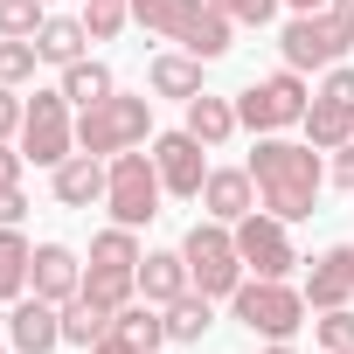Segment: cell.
<instances>
[{
  "label": "cell",
  "instance_id": "1",
  "mask_svg": "<svg viewBox=\"0 0 354 354\" xmlns=\"http://www.w3.org/2000/svg\"><path fill=\"white\" fill-rule=\"evenodd\" d=\"M250 181H257V202L278 216V223H306L313 202H319V146L306 139H278V132H257V153H250Z\"/></svg>",
  "mask_w": 354,
  "mask_h": 354
},
{
  "label": "cell",
  "instance_id": "2",
  "mask_svg": "<svg viewBox=\"0 0 354 354\" xmlns=\"http://www.w3.org/2000/svg\"><path fill=\"white\" fill-rule=\"evenodd\" d=\"M132 21H139L146 35H160V42H181V49L202 56V63L230 56V35H236V21L216 15L209 0H132Z\"/></svg>",
  "mask_w": 354,
  "mask_h": 354
},
{
  "label": "cell",
  "instance_id": "3",
  "mask_svg": "<svg viewBox=\"0 0 354 354\" xmlns=\"http://www.w3.org/2000/svg\"><path fill=\"white\" fill-rule=\"evenodd\" d=\"M146 132H153V97H118L111 91V97L77 111V153H97V160L146 146Z\"/></svg>",
  "mask_w": 354,
  "mask_h": 354
},
{
  "label": "cell",
  "instance_id": "4",
  "mask_svg": "<svg viewBox=\"0 0 354 354\" xmlns=\"http://www.w3.org/2000/svg\"><path fill=\"white\" fill-rule=\"evenodd\" d=\"M230 313H236L250 333H264V340H292L313 306H306V292H292L285 278H243V285L230 292Z\"/></svg>",
  "mask_w": 354,
  "mask_h": 354
},
{
  "label": "cell",
  "instance_id": "5",
  "mask_svg": "<svg viewBox=\"0 0 354 354\" xmlns=\"http://www.w3.org/2000/svg\"><path fill=\"white\" fill-rule=\"evenodd\" d=\"M278 49H285V70H333V63L354 49V21H347L340 8L292 15L285 35H278Z\"/></svg>",
  "mask_w": 354,
  "mask_h": 354
},
{
  "label": "cell",
  "instance_id": "6",
  "mask_svg": "<svg viewBox=\"0 0 354 354\" xmlns=\"http://www.w3.org/2000/svg\"><path fill=\"white\" fill-rule=\"evenodd\" d=\"M160 195H167V181H160V167H153V153H111V181H104V209H111V223H125V230H146L153 216H160Z\"/></svg>",
  "mask_w": 354,
  "mask_h": 354
},
{
  "label": "cell",
  "instance_id": "7",
  "mask_svg": "<svg viewBox=\"0 0 354 354\" xmlns=\"http://www.w3.org/2000/svg\"><path fill=\"white\" fill-rule=\"evenodd\" d=\"M181 257H188V278H195V292H209V299H230L236 285H243V257H236V230L230 223H195L188 236H181Z\"/></svg>",
  "mask_w": 354,
  "mask_h": 354
},
{
  "label": "cell",
  "instance_id": "8",
  "mask_svg": "<svg viewBox=\"0 0 354 354\" xmlns=\"http://www.w3.org/2000/svg\"><path fill=\"white\" fill-rule=\"evenodd\" d=\"M21 153L35 167H49V174L77 153V118H70V97L63 91H35L28 97V111H21Z\"/></svg>",
  "mask_w": 354,
  "mask_h": 354
},
{
  "label": "cell",
  "instance_id": "9",
  "mask_svg": "<svg viewBox=\"0 0 354 354\" xmlns=\"http://www.w3.org/2000/svg\"><path fill=\"white\" fill-rule=\"evenodd\" d=\"M306 104H313L306 77H299V70H278V77H257V84L236 97V118H243L250 132H285V125H306Z\"/></svg>",
  "mask_w": 354,
  "mask_h": 354
},
{
  "label": "cell",
  "instance_id": "10",
  "mask_svg": "<svg viewBox=\"0 0 354 354\" xmlns=\"http://www.w3.org/2000/svg\"><path fill=\"white\" fill-rule=\"evenodd\" d=\"M236 230V257H243V271H257V278H285L292 264H299V250H292V236H285V223L264 209H250L243 223H230Z\"/></svg>",
  "mask_w": 354,
  "mask_h": 354
},
{
  "label": "cell",
  "instance_id": "11",
  "mask_svg": "<svg viewBox=\"0 0 354 354\" xmlns=\"http://www.w3.org/2000/svg\"><path fill=\"white\" fill-rule=\"evenodd\" d=\"M202 153H209V146H202L188 125L153 139V167H160L167 195H188V202H202V181H209V160H202Z\"/></svg>",
  "mask_w": 354,
  "mask_h": 354
},
{
  "label": "cell",
  "instance_id": "12",
  "mask_svg": "<svg viewBox=\"0 0 354 354\" xmlns=\"http://www.w3.org/2000/svg\"><path fill=\"white\" fill-rule=\"evenodd\" d=\"M8 340H15V354H56L63 347V306L21 292L15 313H8Z\"/></svg>",
  "mask_w": 354,
  "mask_h": 354
},
{
  "label": "cell",
  "instance_id": "13",
  "mask_svg": "<svg viewBox=\"0 0 354 354\" xmlns=\"http://www.w3.org/2000/svg\"><path fill=\"white\" fill-rule=\"evenodd\" d=\"M28 292L49 299V306H70L84 292V264L70 243H35V264H28Z\"/></svg>",
  "mask_w": 354,
  "mask_h": 354
},
{
  "label": "cell",
  "instance_id": "14",
  "mask_svg": "<svg viewBox=\"0 0 354 354\" xmlns=\"http://www.w3.org/2000/svg\"><path fill=\"white\" fill-rule=\"evenodd\" d=\"M354 299V243H333L326 257H313L306 271V306L326 313V306H347Z\"/></svg>",
  "mask_w": 354,
  "mask_h": 354
},
{
  "label": "cell",
  "instance_id": "15",
  "mask_svg": "<svg viewBox=\"0 0 354 354\" xmlns=\"http://www.w3.org/2000/svg\"><path fill=\"white\" fill-rule=\"evenodd\" d=\"M202 209L216 223H243L257 209V181H250V167H209V181H202Z\"/></svg>",
  "mask_w": 354,
  "mask_h": 354
},
{
  "label": "cell",
  "instance_id": "16",
  "mask_svg": "<svg viewBox=\"0 0 354 354\" xmlns=\"http://www.w3.org/2000/svg\"><path fill=\"white\" fill-rule=\"evenodd\" d=\"M181 292H195L181 250H146V257H139V299H146V306H174Z\"/></svg>",
  "mask_w": 354,
  "mask_h": 354
},
{
  "label": "cell",
  "instance_id": "17",
  "mask_svg": "<svg viewBox=\"0 0 354 354\" xmlns=\"http://www.w3.org/2000/svg\"><path fill=\"white\" fill-rule=\"evenodd\" d=\"M104 181H111V167L97 153H70L56 167V202L63 209H91V202H104Z\"/></svg>",
  "mask_w": 354,
  "mask_h": 354
},
{
  "label": "cell",
  "instance_id": "18",
  "mask_svg": "<svg viewBox=\"0 0 354 354\" xmlns=\"http://www.w3.org/2000/svg\"><path fill=\"white\" fill-rule=\"evenodd\" d=\"M84 42H91V28H84V15H49V21L35 28V49H42V63H56V70H70V63H84Z\"/></svg>",
  "mask_w": 354,
  "mask_h": 354
},
{
  "label": "cell",
  "instance_id": "19",
  "mask_svg": "<svg viewBox=\"0 0 354 354\" xmlns=\"http://www.w3.org/2000/svg\"><path fill=\"white\" fill-rule=\"evenodd\" d=\"M236 125H243V118H236V104H230V97H209V91H202V97H188V132H195L202 146H230V139H236Z\"/></svg>",
  "mask_w": 354,
  "mask_h": 354
},
{
  "label": "cell",
  "instance_id": "20",
  "mask_svg": "<svg viewBox=\"0 0 354 354\" xmlns=\"http://www.w3.org/2000/svg\"><path fill=\"white\" fill-rule=\"evenodd\" d=\"M306 139H313L319 153H340V146L354 139V104H333V97H313V104H306Z\"/></svg>",
  "mask_w": 354,
  "mask_h": 354
},
{
  "label": "cell",
  "instance_id": "21",
  "mask_svg": "<svg viewBox=\"0 0 354 354\" xmlns=\"http://www.w3.org/2000/svg\"><path fill=\"white\" fill-rule=\"evenodd\" d=\"M146 84H153L160 97H181V104H188V97H202V56H188V49H181V56H153Z\"/></svg>",
  "mask_w": 354,
  "mask_h": 354
},
{
  "label": "cell",
  "instance_id": "22",
  "mask_svg": "<svg viewBox=\"0 0 354 354\" xmlns=\"http://www.w3.org/2000/svg\"><path fill=\"white\" fill-rule=\"evenodd\" d=\"M28 264H35V243L21 236V223L0 230V299H8V306L28 292Z\"/></svg>",
  "mask_w": 354,
  "mask_h": 354
},
{
  "label": "cell",
  "instance_id": "23",
  "mask_svg": "<svg viewBox=\"0 0 354 354\" xmlns=\"http://www.w3.org/2000/svg\"><path fill=\"white\" fill-rule=\"evenodd\" d=\"M111 319H118V313H104L97 299H84V292H77V299L63 306V340H70V347H97V340L111 333Z\"/></svg>",
  "mask_w": 354,
  "mask_h": 354
},
{
  "label": "cell",
  "instance_id": "24",
  "mask_svg": "<svg viewBox=\"0 0 354 354\" xmlns=\"http://www.w3.org/2000/svg\"><path fill=\"white\" fill-rule=\"evenodd\" d=\"M139 230H125V223H111V230H97L91 236V264H104V271H139Z\"/></svg>",
  "mask_w": 354,
  "mask_h": 354
},
{
  "label": "cell",
  "instance_id": "25",
  "mask_svg": "<svg viewBox=\"0 0 354 354\" xmlns=\"http://www.w3.org/2000/svg\"><path fill=\"white\" fill-rule=\"evenodd\" d=\"M56 91H63V97H70V104L84 111V104L111 97L118 84H111V70H104V63H91V56H84V63H70V70H63V84H56Z\"/></svg>",
  "mask_w": 354,
  "mask_h": 354
},
{
  "label": "cell",
  "instance_id": "26",
  "mask_svg": "<svg viewBox=\"0 0 354 354\" xmlns=\"http://www.w3.org/2000/svg\"><path fill=\"white\" fill-rule=\"evenodd\" d=\"M132 292H139V271H104V264H91V271H84V299H97L104 313H125V306H132Z\"/></svg>",
  "mask_w": 354,
  "mask_h": 354
},
{
  "label": "cell",
  "instance_id": "27",
  "mask_svg": "<svg viewBox=\"0 0 354 354\" xmlns=\"http://www.w3.org/2000/svg\"><path fill=\"white\" fill-rule=\"evenodd\" d=\"M111 333H125L132 347H153V354H160V340H167V313H160V306H146V299H132V306L111 319Z\"/></svg>",
  "mask_w": 354,
  "mask_h": 354
},
{
  "label": "cell",
  "instance_id": "28",
  "mask_svg": "<svg viewBox=\"0 0 354 354\" xmlns=\"http://www.w3.org/2000/svg\"><path fill=\"white\" fill-rule=\"evenodd\" d=\"M167 313V340H202L209 333V292H181V299H174V306H160Z\"/></svg>",
  "mask_w": 354,
  "mask_h": 354
},
{
  "label": "cell",
  "instance_id": "29",
  "mask_svg": "<svg viewBox=\"0 0 354 354\" xmlns=\"http://www.w3.org/2000/svg\"><path fill=\"white\" fill-rule=\"evenodd\" d=\"M49 21L42 0H0V35H15V42H35V28Z\"/></svg>",
  "mask_w": 354,
  "mask_h": 354
},
{
  "label": "cell",
  "instance_id": "30",
  "mask_svg": "<svg viewBox=\"0 0 354 354\" xmlns=\"http://www.w3.org/2000/svg\"><path fill=\"white\" fill-rule=\"evenodd\" d=\"M125 21H132V0H84V28H91V42H111Z\"/></svg>",
  "mask_w": 354,
  "mask_h": 354
},
{
  "label": "cell",
  "instance_id": "31",
  "mask_svg": "<svg viewBox=\"0 0 354 354\" xmlns=\"http://www.w3.org/2000/svg\"><path fill=\"white\" fill-rule=\"evenodd\" d=\"M313 333H319L326 354H347V347H354V306H326V313L313 319Z\"/></svg>",
  "mask_w": 354,
  "mask_h": 354
},
{
  "label": "cell",
  "instance_id": "32",
  "mask_svg": "<svg viewBox=\"0 0 354 354\" xmlns=\"http://www.w3.org/2000/svg\"><path fill=\"white\" fill-rule=\"evenodd\" d=\"M35 63H42V49H35V42L0 35V84H28V77H35Z\"/></svg>",
  "mask_w": 354,
  "mask_h": 354
},
{
  "label": "cell",
  "instance_id": "33",
  "mask_svg": "<svg viewBox=\"0 0 354 354\" xmlns=\"http://www.w3.org/2000/svg\"><path fill=\"white\" fill-rule=\"evenodd\" d=\"M209 8H216V15H230L236 28H264V21L285 8V0H209Z\"/></svg>",
  "mask_w": 354,
  "mask_h": 354
},
{
  "label": "cell",
  "instance_id": "34",
  "mask_svg": "<svg viewBox=\"0 0 354 354\" xmlns=\"http://www.w3.org/2000/svg\"><path fill=\"white\" fill-rule=\"evenodd\" d=\"M21 97H15V84H0V139H21Z\"/></svg>",
  "mask_w": 354,
  "mask_h": 354
},
{
  "label": "cell",
  "instance_id": "35",
  "mask_svg": "<svg viewBox=\"0 0 354 354\" xmlns=\"http://www.w3.org/2000/svg\"><path fill=\"white\" fill-rule=\"evenodd\" d=\"M319 97H333V104H354V70H347V63H333V70H326V84H319Z\"/></svg>",
  "mask_w": 354,
  "mask_h": 354
},
{
  "label": "cell",
  "instance_id": "36",
  "mask_svg": "<svg viewBox=\"0 0 354 354\" xmlns=\"http://www.w3.org/2000/svg\"><path fill=\"white\" fill-rule=\"evenodd\" d=\"M21 167H28V153L0 139V188H21Z\"/></svg>",
  "mask_w": 354,
  "mask_h": 354
},
{
  "label": "cell",
  "instance_id": "37",
  "mask_svg": "<svg viewBox=\"0 0 354 354\" xmlns=\"http://www.w3.org/2000/svg\"><path fill=\"white\" fill-rule=\"evenodd\" d=\"M21 216H28V195L21 188H0V230H15Z\"/></svg>",
  "mask_w": 354,
  "mask_h": 354
},
{
  "label": "cell",
  "instance_id": "38",
  "mask_svg": "<svg viewBox=\"0 0 354 354\" xmlns=\"http://www.w3.org/2000/svg\"><path fill=\"white\" fill-rule=\"evenodd\" d=\"M333 181H340V188H347V195H354V139H347V146H340V153H333Z\"/></svg>",
  "mask_w": 354,
  "mask_h": 354
},
{
  "label": "cell",
  "instance_id": "39",
  "mask_svg": "<svg viewBox=\"0 0 354 354\" xmlns=\"http://www.w3.org/2000/svg\"><path fill=\"white\" fill-rule=\"evenodd\" d=\"M91 354H153V347H132V340H125V333H104V340H97V347H91Z\"/></svg>",
  "mask_w": 354,
  "mask_h": 354
},
{
  "label": "cell",
  "instance_id": "40",
  "mask_svg": "<svg viewBox=\"0 0 354 354\" xmlns=\"http://www.w3.org/2000/svg\"><path fill=\"white\" fill-rule=\"evenodd\" d=\"M285 8L292 15H313V8H333V0H285Z\"/></svg>",
  "mask_w": 354,
  "mask_h": 354
},
{
  "label": "cell",
  "instance_id": "41",
  "mask_svg": "<svg viewBox=\"0 0 354 354\" xmlns=\"http://www.w3.org/2000/svg\"><path fill=\"white\" fill-rule=\"evenodd\" d=\"M264 354H299V347H292V340H271V347H264Z\"/></svg>",
  "mask_w": 354,
  "mask_h": 354
},
{
  "label": "cell",
  "instance_id": "42",
  "mask_svg": "<svg viewBox=\"0 0 354 354\" xmlns=\"http://www.w3.org/2000/svg\"><path fill=\"white\" fill-rule=\"evenodd\" d=\"M333 8H340V15H347V21H354V0H333Z\"/></svg>",
  "mask_w": 354,
  "mask_h": 354
},
{
  "label": "cell",
  "instance_id": "43",
  "mask_svg": "<svg viewBox=\"0 0 354 354\" xmlns=\"http://www.w3.org/2000/svg\"><path fill=\"white\" fill-rule=\"evenodd\" d=\"M42 8H49V0H42Z\"/></svg>",
  "mask_w": 354,
  "mask_h": 354
},
{
  "label": "cell",
  "instance_id": "44",
  "mask_svg": "<svg viewBox=\"0 0 354 354\" xmlns=\"http://www.w3.org/2000/svg\"><path fill=\"white\" fill-rule=\"evenodd\" d=\"M347 354H354V347H347Z\"/></svg>",
  "mask_w": 354,
  "mask_h": 354
}]
</instances>
